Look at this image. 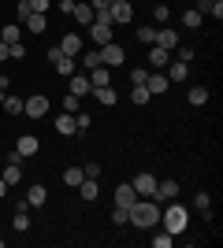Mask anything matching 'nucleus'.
I'll return each mask as SVG.
<instances>
[{
	"mask_svg": "<svg viewBox=\"0 0 223 248\" xmlns=\"http://www.w3.org/2000/svg\"><path fill=\"white\" fill-rule=\"evenodd\" d=\"M127 222H134V226H141V230L156 226V222H160L156 200H153V197H138L134 204H130V218H127Z\"/></svg>",
	"mask_w": 223,
	"mask_h": 248,
	"instance_id": "nucleus-1",
	"label": "nucleus"
},
{
	"mask_svg": "<svg viewBox=\"0 0 223 248\" xmlns=\"http://www.w3.org/2000/svg\"><path fill=\"white\" fill-rule=\"evenodd\" d=\"M160 222H164V230H168L171 237H179V233H186V226H190V215H186V204H175V200H168V207H160Z\"/></svg>",
	"mask_w": 223,
	"mask_h": 248,
	"instance_id": "nucleus-2",
	"label": "nucleus"
},
{
	"mask_svg": "<svg viewBox=\"0 0 223 248\" xmlns=\"http://www.w3.org/2000/svg\"><path fill=\"white\" fill-rule=\"evenodd\" d=\"M101 63L104 67H119V63H127V52L119 48L116 41H108V45H101Z\"/></svg>",
	"mask_w": 223,
	"mask_h": 248,
	"instance_id": "nucleus-3",
	"label": "nucleus"
},
{
	"mask_svg": "<svg viewBox=\"0 0 223 248\" xmlns=\"http://www.w3.org/2000/svg\"><path fill=\"white\" fill-rule=\"evenodd\" d=\"M130 186H134V193H138V197H153V193H156V174L141 170V174H134V182H130Z\"/></svg>",
	"mask_w": 223,
	"mask_h": 248,
	"instance_id": "nucleus-4",
	"label": "nucleus"
},
{
	"mask_svg": "<svg viewBox=\"0 0 223 248\" xmlns=\"http://www.w3.org/2000/svg\"><path fill=\"white\" fill-rule=\"evenodd\" d=\"M22 115H30V119H41V115H49V96H30V100H22Z\"/></svg>",
	"mask_w": 223,
	"mask_h": 248,
	"instance_id": "nucleus-5",
	"label": "nucleus"
},
{
	"mask_svg": "<svg viewBox=\"0 0 223 248\" xmlns=\"http://www.w3.org/2000/svg\"><path fill=\"white\" fill-rule=\"evenodd\" d=\"M108 15H112V26H127V22L134 19V8H130L127 0H119V4L108 8Z\"/></svg>",
	"mask_w": 223,
	"mask_h": 248,
	"instance_id": "nucleus-6",
	"label": "nucleus"
},
{
	"mask_svg": "<svg viewBox=\"0 0 223 248\" xmlns=\"http://www.w3.org/2000/svg\"><path fill=\"white\" fill-rule=\"evenodd\" d=\"M86 30H89V37H93V41H97V48H101V45H108V41H112V22H89V26H86Z\"/></svg>",
	"mask_w": 223,
	"mask_h": 248,
	"instance_id": "nucleus-7",
	"label": "nucleus"
},
{
	"mask_svg": "<svg viewBox=\"0 0 223 248\" xmlns=\"http://www.w3.org/2000/svg\"><path fill=\"white\" fill-rule=\"evenodd\" d=\"M71 19L78 22V26H89V22H93V8H89V0H74Z\"/></svg>",
	"mask_w": 223,
	"mask_h": 248,
	"instance_id": "nucleus-8",
	"label": "nucleus"
},
{
	"mask_svg": "<svg viewBox=\"0 0 223 248\" xmlns=\"http://www.w3.org/2000/svg\"><path fill=\"white\" fill-rule=\"evenodd\" d=\"M179 197V182H171V178H164V182H156V193H153V200H175Z\"/></svg>",
	"mask_w": 223,
	"mask_h": 248,
	"instance_id": "nucleus-9",
	"label": "nucleus"
},
{
	"mask_svg": "<svg viewBox=\"0 0 223 248\" xmlns=\"http://www.w3.org/2000/svg\"><path fill=\"white\" fill-rule=\"evenodd\" d=\"M153 45H156V48H164V52H175V48H179V33H175V30H156Z\"/></svg>",
	"mask_w": 223,
	"mask_h": 248,
	"instance_id": "nucleus-10",
	"label": "nucleus"
},
{
	"mask_svg": "<svg viewBox=\"0 0 223 248\" xmlns=\"http://www.w3.org/2000/svg\"><path fill=\"white\" fill-rule=\"evenodd\" d=\"M37 148H41V141H37L34 134H22L19 141H15V152H19L22 159H26V155H37Z\"/></svg>",
	"mask_w": 223,
	"mask_h": 248,
	"instance_id": "nucleus-11",
	"label": "nucleus"
},
{
	"mask_svg": "<svg viewBox=\"0 0 223 248\" xmlns=\"http://www.w3.org/2000/svg\"><path fill=\"white\" fill-rule=\"evenodd\" d=\"M168 63H171V52L156 48V45H149V67H153V71H164Z\"/></svg>",
	"mask_w": 223,
	"mask_h": 248,
	"instance_id": "nucleus-12",
	"label": "nucleus"
},
{
	"mask_svg": "<svg viewBox=\"0 0 223 248\" xmlns=\"http://www.w3.org/2000/svg\"><path fill=\"white\" fill-rule=\"evenodd\" d=\"M168 74H164V71H153V74H149V78H145V89H149V93H168Z\"/></svg>",
	"mask_w": 223,
	"mask_h": 248,
	"instance_id": "nucleus-13",
	"label": "nucleus"
},
{
	"mask_svg": "<svg viewBox=\"0 0 223 248\" xmlns=\"http://www.w3.org/2000/svg\"><path fill=\"white\" fill-rule=\"evenodd\" d=\"M71 93L78 96V100H82L86 93H93V85H89V74H78V71L71 74Z\"/></svg>",
	"mask_w": 223,
	"mask_h": 248,
	"instance_id": "nucleus-14",
	"label": "nucleus"
},
{
	"mask_svg": "<svg viewBox=\"0 0 223 248\" xmlns=\"http://www.w3.org/2000/svg\"><path fill=\"white\" fill-rule=\"evenodd\" d=\"M60 52L78 60V52H82V37H78V33H64V41H60Z\"/></svg>",
	"mask_w": 223,
	"mask_h": 248,
	"instance_id": "nucleus-15",
	"label": "nucleus"
},
{
	"mask_svg": "<svg viewBox=\"0 0 223 248\" xmlns=\"http://www.w3.org/2000/svg\"><path fill=\"white\" fill-rule=\"evenodd\" d=\"M186 71H190L186 60H171L168 63V82H186Z\"/></svg>",
	"mask_w": 223,
	"mask_h": 248,
	"instance_id": "nucleus-16",
	"label": "nucleus"
},
{
	"mask_svg": "<svg viewBox=\"0 0 223 248\" xmlns=\"http://www.w3.org/2000/svg\"><path fill=\"white\" fill-rule=\"evenodd\" d=\"M22 30L45 33V30H49V22H45V15H37V11H34V15H26V19H22Z\"/></svg>",
	"mask_w": 223,
	"mask_h": 248,
	"instance_id": "nucleus-17",
	"label": "nucleus"
},
{
	"mask_svg": "<svg viewBox=\"0 0 223 248\" xmlns=\"http://www.w3.org/2000/svg\"><path fill=\"white\" fill-rule=\"evenodd\" d=\"M89 85H112V71H108L104 63H101V67H93V71H89Z\"/></svg>",
	"mask_w": 223,
	"mask_h": 248,
	"instance_id": "nucleus-18",
	"label": "nucleus"
},
{
	"mask_svg": "<svg viewBox=\"0 0 223 248\" xmlns=\"http://www.w3.org/2000/svg\"><path fill=\"white\" fill-rule=\"evenodd\" d=\"M134 200H138V193H134V186H130V182L116 189V204H119V207H130Z\"/></svg>",
	"mask_w": 223,
	"mask_h": 248,
	"instance_id": "nucleus-19",
	"label": "nucleus"
},
{
	"mask_svg": "<svg viewBox=\"0 0 223 248\" xmlns=\"http://www.w3.org/2000/svg\"><path fill=\"white\" fill-rule=\"evenodd\" d=\"M56 134H64V137H71V134H78V126H74V115H60L56 119Z\"/></svg>",
	"mask_w": 223,
	"mask_h": 248,
	"instance_id": "nucleus-20",
	"label": "nucleus"
},
{
	"mask_svg": "<svg viewBox=\"0 0 223 248\" xmlns=\"http://www.w3.org/2000/svg\"><path fill=\"white\" fill-rule=\"evenodd\" d=\"M45 200H49V189H45V186H30V193H26V204H30V207H41Z\"/></svg>",
	"mask_w": 223,
	"mask_h": 248,
	"instance_id": "nucleus-21",
	"label": "nucleus"
},
{
	"mask_svg": "<svg viewBox=\"0 0 223 248\" xmlns=\"http://www.w3.org/2000/svg\"><path fill=\"white\" fill-rule=\"evenodd\" d=\"M93 93H97V100L104 104V108H112V104L119 100V93H116V89H112V85H97Z\"/></svg>",
	"mask_w": 223,
	"mask_h": 248,
	"instance_id": "nucleus-22",
	"label": "nucleus"
},
{
	"mask_svg": "<svg viewBox=\"0 0 223 248\" xmlns=\"http://www.w3.org/2000/svg\"><path fill=\"white\" fill-rule=\"evenodd\" d=\"M56 71L64 74V78H71V74L78 71V60H74V56H60V60H56Z\"/></svg>",
	"mask_w": 223,
	"mask_h": 248,
	"instance_id": "nucleus-23",
	"label": "nucleus"
},
{
	"mask_svg": "<svg viewBox=\"0 0 223 248\" xmlns=\"http://www.w3.org/2000/svg\"><path fill=\"white\" fill-rule=\"evenodd\" d=\"M11 226L19 230V233H26V230H30V207H19L15 218H11Z\"/></svg>",
	"mask_w": 223,
	"mask_h": 248,
	"instance_id": "nucleus-24",
	"label": "nucleus"
},
{
	"mask_svg": "<svg viewBox=\"0 0 223 248\" xmlns=\"http://www.w3.org/2000/svg\"><path fill=\"white\" fill-rule=\"evenodd\" d=\"M78 60H82V67H86V71H93V67H101V48L78 52Z\"/></svg>",
	"mask_w": 223,
	"mask_h": 248,
	"instance_id": "nucleus-25",
	"label": "nucleus"
},
{
	"mask_svg": "<svg viewBox=\"0 0 223 248\" xmlns=\"http://www.w3.org/2000/svg\"><path fill=\"white\" fill-rule=\"evenodd\" d=\"M0 178H4L8 186H19V182H22V167H19V163H8V167H4V174H0Z\"/></svg>",
	"mask_w": 223,
	"mask_h": 248,
	"instance_id": "nucleus-26",
	"label": "nucleus"
},
{
	"mask_svg": "<svg viewBox=\"0 0 223 248\" xmlns=\"http://www.w3.org/2000/svg\"><path fill=\"white\" fill-rule=\"evenodd\" d=\"M186 100H190L193 108H201V104H208V89H205V85H193L190 93H186Z\"/></svg>",
	"mask_w": 223,
	"mask_h": 248,
	"instance_id": "nucleus-27",
	"label": "nucleus"
},
{
	"mask_svg": "<svg viewBox=\"0 0 223 248\" xmlns=\"http://www.w3.org/2000/svg\"><path fill=\"white\" fill-rule=\"evenodd\" d=\"M201 19H205V15H201L197 8H186V11H182V26H190V30H197V26H201Z\"/></svg>",
	"mask_w": 223,
	"mask_h": 248,
	"instance_id": "nucleus-28",
	"label": "nucleus"
},
{
	"mask_svg": "<svg viewBox=\"0 0 223 248\" xmlns=\"http://www.w3.org/2000/svg\"><path fill=\"white\" fill-rule=\"evenodd\" d=\"M19 37H22V26H19V22H15V26H4V30H0V41H4V45H15Z\"/></svg>",
	"mask_w": 223,
	"mask_h": 248,
	"instance_id": "nucleus-29",
	"label": "nucleus"
},
{
	"mask_svg": "<svg viewBox=\"0 0 223 248\" xmlns=\"http://www.w3.org/2000/svg\"><path fill=\"white\" fill-rule=\"evenodd\" d=\"M82 167H67V170H64V186H74V189H78V186H82Z\"/></svg>",
	"mask_w": 223,
	"mask_h": 248,
	"instance_id": "nucleus-30",
	"label": "nucleus"
},
{
	"mask_svg": "<svg viewBox=\"0 0 223 248\" xmlns=\"http://www.w3.org/2000/svg\"><path fill=\"white\" fill-rule=\"evenodd\" d=\"M0 108H4V111H8V115H22V96H4V104H0Z\"/></svg>",
	"mask_w": 223,
	"mask_h": 248,
	"instance_id": "nucleus-31",
	"label": "nucleus"
},
{
	"mask_svg": "<svg viewBox=\"0 0 223 248\" xmlns=\"http://www.w3.org/2000/svg\"><path fill=\"white\" fill-rule=\"evenodd\" d=\"M208 204H212V200H208V193H197V197H193V207H201V215H205V218H212Z\"/></svg>",
	"mask_w": 223,
	"mask_h": 248,
	"instance_id": "nucleus-32",
	"label": "nucleus"
},
{
	"mask_svg": "<svg viewBox=\"0 0 223 248\" xmlns=\"http://www.w3.org/2000/svg\"><path fill=\"white\" fill-rule=\"evenodd\" d=\"M149 96H153V93H149L145 85H134V93H130V100H134V104L141 108V104H149Z\"/></svg>",
	"mask_w": 223,
	"mask_h": 248,
	"instance_id": "nucleus-33",
	"label": "nucleus"
},
{
	"mask_svg": "<svg viewBox=\"0 0 223 248\" xmlns=\"http://www.w3.org/2000/svg\"><path fill=\"white\" fill-rule=\"evenodd\" d=\"M89 123H93V115H86V111H74V126H78V134H86V130H89Z\"/></svg>",
	"mask_w": 223,
	"mask_h": 248,
	"instance_id": "nucleus-34",
	"label": "nucleus"
},
{
	"mask_svg": "<svg viewBox=\"0 0 223 248\" xmlns=\"http://www.w3.org/2000/svg\"><path fill=\"white\" fill-rule=\"evenodd\" d=\"M8 56H11V60H26V45H22V41L8 45Z\"/></svg>",
	"mask_w": 223,
	"mask_h": 248,
	"instance_id": "nucleus-35",
	"label": "nucleus"
},
{
	"mask_svg": "<svg viewBox=\"0 0 223 248\" xmlns=\"http://www.w3.org/2000/svg\"><path fill=\"white\" fill-rule=\"evenodd\" d=\"M127 218H130V207H119V204H116V211H112V222H116V226H123Z\"/></svg>",
	"mask_w": 223,
	"mask_h": 248,
	"instance_id": "nucleus-36",
	"label": "nucleus"
},
{
	"mask_svg": "<svg viewBox=\"0 0 223 248\" xmlns=\"http://www.w3.org/2000/svg\"><path fill=\"white\" fill-rule=\"evenodd\" d=\"M30 4V11H37V15H45V11L52 8V0H26Z\"/></svg>",
	"mask_w": 223,
	"mask_h": 248,
	"instance_id": "nucleus-37",
	"label": "nucleus"
},
{
	"mask_svg": "<svg viewBox=\"0 0 223 248\" xmlns=\"http://www.w3.org/2000/svg\"><path fill=\"white\" fill-rule=\"evenodd\" d=\"M153 37H156V30H153V26H141V30H138V41H141V45H153Z\"/></svg>",
	"mask_w": 223,
	"mask_h": 248,
	"instance_id": "nucleus-38",
	"label": "nucleus"
},
{
	"mask_svg": "<svg viewBox=\"0 0 223 248\" xmlns=\"http://www.w3.org/2000/svg\"><path fill=\"white\" fill-rule=\"evenodd\" d=\"M64 111H67V115L78 111V96H74V93H67V96H64Z\"/></svg>",
	"mask_w": 223,
	"mask_h": 248,
	"instance_id": "nucleus-39",
	"label": "nucleus"
},
{
	"mask_svg": "<svg viewBox=\"0 0 223 248\" xmlns=\"http://www.w3.org/2000/svg\"><path fill=\"white\" fill-rule=\"evenodd\" d=\"M171 241H175V237L164 230V233H156V237H153V245H156V248H171Z\"/></svg>",
	"mask_w": 223,
	"mask_h": 248,
	"instance_id": "nucleus-40",
	"label": "nucleus"
},
{
	"mask_svg": "<svg viewBox=\"0 0 223 248\" xmlns=\"http://www.w3.org/2000/svg\"><path fill=\"white\" fill-rule=\"evenodd\" d=\"M145 78H149V71H145V67H138V71H130V82H134V85H145Z\"/></svg>",
	"mask_w": 223,
	"mask_h": 248,
	"instance_id": "nucleus-41",
	"label": "nucleus"
},
{
	"mask_svg": "<svg viewBox=\"0 0 223 248\" xmlns=\"http://www.w3.org/2000/svg\"><path fill=\"white\" fill-rule=\"evenodd\" d=\"M15 15H19V26H22V19H26V15H34V11H30V4H26V0H19V8H15Z\"/></svg>",
	"mask_w": 223,
	"mask_h": 248,
	"instance_id": "nucleus-42",
	"label": "nucleus"
},
{
	"mask_svg": "<svg viewBox=\"0 0 223 248\" xmlns=\"http://www.w3.org/2000/svg\"><path fill=\"white\" fill-rule=\"evenodd\" d=\"M82 174H86V178H97V182H101V167H97V163H86V167H82Z\"/></svg>",
	"mask_w": 223,
	"mask_h": 248,
	"instance_id": "nucleus-43",
	"label": "nucleus"
},
{
	"mask_svg": "<svg viewBox=\"0 0 223 248\" xmlns=\"http://www.w3.org/2000/svg\"><path fill=\"white\" fill-rule=\"evenodd\" d=\"M153 15H156V22H164V19H168V4H156V11H153Z\"/></svg>",
	"mask_w": 223,
	"mask_h": 248,
	"instance_id": "nucleus-44",
	"label": "nucleus"
},
{
	"mask_svg": "<svg viewBox=\"0 0 223 248\" xmlns=\"http://www.w3.org/2000/svg\"><path fill=\"white\" fill-rule=\"evenodd\" d=\"M175 60H186V63H190L193 60V48H179V52H175Z\"/></svg>",
	"mask_w": 223,
	"mask_h": 248,
	"instance_id": "nucleus-45",
	"label": "nucleus"
},
{
	"mask_svg": "<svg viewBox=\"0 0 223 248\" xmlns=\"http://www.w3.org/2000/svg\"><path fill=\"white\" fill-rule=\"evenodd\" d=\"M4 60H11V56H8V45L0 41V63H4Z\"/></svg>",
	"mask_w": 223,
	"mask_h": 248,
	"instance_id": "nucleus-46",
	"label": "nucleus"
},
{
	"mask_svg": "<svg viewBox=\"0 0 223 248\" xmlns=\"http://www.w3.org/2000/svg\"><path fill=\"white\" fill-rule=\"evenodd\" d=\"M4 193H8V182H4V178H0V197H4Z\"/></svg>",
	"mask_w": 223,
	"mask_h": 248,
	"instance_id": "nucleus-47",
	"label": "nucleus"
},
{
	"mask_svg": "<svg viewBox=\"0 0 223 248\" xmlns=\"http://www.w3.org/2000/svg\"><path fill=\"white\" fill-rule=\"evenodd\" d=\"M4 96H8V93H4V89H0V104H4Z\"/></svg>",
	"mask_w": 223,
	"mask_h": 248,
	"instance_id": "nucleus-48",
	"label": "nucleus"
},
{
	"mask_svg": "<svg viewBox=\"0 0 223 248\" xmlns=\"http://www.w3.org/2000/svg\"><path fill=\"white\" fill-rule=\"evenodd\" d=\"M112 4H119V0H112Z\"/></svg>",
	"mask_w": 223,
	"mask_h": 248,
	"instance_id": "nucleus-49",
	"label": "nucleus"
}]
</instances>
